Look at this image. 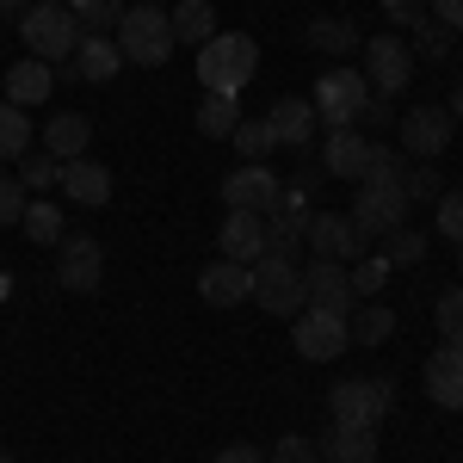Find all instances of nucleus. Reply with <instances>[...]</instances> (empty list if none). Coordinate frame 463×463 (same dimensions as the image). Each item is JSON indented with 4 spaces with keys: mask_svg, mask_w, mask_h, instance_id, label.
<instances>
[{
    "mask_svg": "<svg viewBox=\"0 0 463 463\" xmlns=\"http://www.w3.org/2000/svg\"><path fill=\"white\" fill-rule=\"evenodd\" d=\"M111 43H118V56H124V62H137V69H161V62L179 50V43H174V19H167L155 0L124 6V19H118Z\"/></svg>",
    "mask_w": 463,
    "mask_h": 463,
    "instance_id": "nucleus-1",
    "label": "nucleus"
},
{
    "mask_svg": "<svg viewBox=\"0 0 463 463\" xmlns=\"http://www.w3.org/2000/svg\"><path fill=\"white\" fill-rule=\"evenodd\" d=\"M19 37H25V50H32L37 62H74V50H80V19L69 13V0H32V13L19 19Z\"/></svg>",
    "mask_w": 463,
    "mask_h": 463,
    "instance_id": "nucleus-2",
    "label": "nucleus"
},
{
    "mask_svg": "<svg viewBox=\"0 0 463 463\" xmlns=\"http://www.w3.org/2000/svg\"><path fill=\"white\" fill-rule=\"evenodd\" d=\"M260 69V43L248 32H216L204 50H198V80L211 93H241Z\"/></svg>",
    "mask_w": 463,
    "mask_h": 463,
    "instance_id": "nucleus-3",
    "label": "nucleus"
},
{
    "mask_svg": "<svg viewBox=\"0 0 463 463\" xmlns=\"http://www.w3.org/2000/svg\"><path fill=\"white\" fill-rule=\"evenodd\" d=\"M395 408V383L390 377H346V383H334L327 390V414H334V427H383V414Z\"/></svg>",
    "mask_w": 463,
    "mask_h": 463,
    "instance_id": "nucleus-4",
    "label": "nucleus"
},
{
    "mask_svg": "<svg viewBox=\"0 0 463 463\" xmlns=\"http://www.w3.org/2000/svg\"><path fill=\"white\" fill-rule=\"evenodd\" d=\"M371 99V87H364V74L358 69H327L316 80V93H309V106L327 130H358V111Z\"/></svg>",
    "mask_w": 463,
    "mask_h": 463,
    "instance_id": "nucleus-5",
    "label": "nucleus"
},
{
    "mask_svg": "<svg viewBox=\"0 0 463 463\" xmlns=\"http://www.w3.org/2000/svg\"><path fill=\"white\" fill-rule=\"evenodd\" d=\"M364 87L377 93V99H395L408 80H414V50H408V37L402 32H383V37H364Z\"/></svg>",
    "mask_w": 463,
    "mask_h": 463,
    "instance_id": "nucleus-6",
    "label": "nucleus"
},
{
    "mask_svg": "<svg viewBox=\"0 0 463 463\" xmlns=\"http://www.w3.org/2000/svg\"><path fill=\"white\" fill-rule=\"evenodd\" d=\"M451 137H458L451 106H414V111H402V124H395V148L414 155V161H439L451 148Z\"/></svg>",
    "mask_w": 463,
    "mask_h": 463,
    "instance_id": "nucleus-7",
    "label": "nucleus"
},
{
    "mask_svg": "<svg viewBox=\"0 0 463 463\" xmlns=\"http://www.w3.org/2000/svg\"><path fill=\"white\" fill-rule=\"evenodd\" d=\"M253 303H260L266 316H303V309H309V290H303V272H297V260H279V253H266V260L253 266Z\"/></svg>",
    "mask_w": 463,
    "mask_h": 463,
    "instance_id": "nucleus-8",
    "label": "nucleus"
},
{
    "mask_svg": "<svg viewBox=\"0 0 463 463\" xmlns=\"http://www.w3.org/2000/svg\"><path fill=\"white\" fill-rule=\"evenodd\" d=\"M56 285L74 290V297H93L106 285V248L99 235H62L56 241Z\"/></svg>",
    "mask_w": 463,
    "mask_h": 463,
    "instance_id": "nucleus-9",
    "label": "nucleus"
},
{
    "mask_svg": "<svg viewBox=\"0 0 463 463\" xmlns=\"http://www.w3.org/2000/svg\"><path fill=\"white\" fill-rule=\"evenodd\" d=\"M408 211H414V204H408V192H402V185H358L353 192V229L358 235H364V241H371V235H395V229H402V222H408Z\"/></svg>",
    "mask_w": 463,
    "mask_h": 463,
    "instance_id": "nucleus-10",
    "label": "nucleus"
},
{
    "mask_svg": "<svg viewBox=\"0 0 463 463\" xmlns=\"http://www.w3.org/2000/svg\"><path fill=\"white\" fill-rule=\"evenodd\" d=\"M279 192H285V179L272 174L266 161H241L235 174L222 179V198H229V211H253V216H266V211H279Z\"/></svg>",
    "mask_w": 463,
    "mask_h": 463,
    "instance_id": "nucleus-11",
    "label": "nucleus"
},
{
    "mask_svg": "<svg viewBox=\"0 0 463 463\" xmlns=\"http://www.w3.org/2000/svg\"><path fill=\"white\" fill-rule=\"evenodd\" d=\"M290 340H297V358H309V364H327V358L346 353L353 327H346V316H327V309H303Z\"/></svg>",
    "mask_w": 463,
    "mask_h": 463,
    "instance_id": "nucleus-12",
    "label": "nucleus"
},
{
    "mask_svg": "<svg viewBox=\"0 0 463 463\" xmlns=\"http://www.w3.org/2000/svg\"><path fill=\"white\" fill-rule=\"evenodd\" d=\"M303 248H316V260H340V266H353V260H364V235L353 229V216L316 211V216H309V229H303Z\"/></svg>",
    "mask_w": 463,
    "mask_h": 463,
    "instance_id": "nucleus-13",
    "label": "nucleus"
},
{
    "mask_svg": "<svg viewBox=\"0 0 463 463\" xmlns=\"http://www.w3.org/2000/svg\"><path fill=\"white\" fill-rule=\"evenodd\" d=\"M303 290H309V309L353 316V279H346L340 260H309V266H303Z\"/></svg>",
    "mask_w": 463,
    "mask_h": 463,
    "instance_id": "nucleus-14",
    "label": "nucleus"
},
{
    "mask_svg": "<svg viewBox=\"0 0 463 463\" xmlns=\"http://www.w3.org/2000/svg\"><path fill=\"white\" fill-rule=\"evenodd\" d=\"M316 124H321L316 106H309V99H297V93L272 99V111H266V130H272V143H279V148H297V155L316 143Z\"/></svg>",
    "mask_w": 463,
    "mask_h": 463,
    "instance_id": "nucleus-15",
    "label": "nucleus"
},
{
    "mask_svg": "<svg viewBox=\"0 0 463 463\" xmlns=\"http://www.w3.org/2000/svg\"><path fill=\"white\" fill-rule=\"evenodd\" d=\"M50 87H56V69L50 62H37V56H25V62H13V69L0 74V99L19 111H32L50 99Z\"/></svg>",
    "mask_w": 463,
    "mask_h": 463,
    "instance_id": "nucleus-16",
    "label": "nucleus"
},
{
    "mask_svg": "<svg viewBox=\"0 0 463 463\" xmlns=\"http://www.w3.org/2000/svg\"><path fill=\"white\" fill-rule=\"evenodd\" d=\"M216 248H222V260H235V266H260V260H266V216L229 211L222 235H216Z\"/></svg>",
    "mask_w": 463,
    "mask_h": 463,
    "instance_id": "nucleus-17",
    "label": "nucleus"
},
{
    "mask_svg": "<svg viewBox=\"0 0 463 463\" xmlns=\"http://www.w3.org/2000/svg\"><path fill=\"white\" fill-rule=\"evenodd\" d=\"M198 297L211 303V309H235V303H248L253 297V266H235V260H216L198 272Z\"/></svg>",
    "mask_w": 463,
    "mask_h": 463,
    "instance_id": "nucleus-18",
    "label": "nucleus"
},
{
    "mask_svg": "<svg viewBox=\"0 0 463 463\" xmlns=\"http://www.w3.org/2000/svg\"><path fill=\"white\" fill-rule=\"evenodd\" d=\"M427 395L439 408H463V346L439 340V353L427 358Z\"/></svg>",
    "mask_w": 463,
    "mask_h": 463,
    "instance_id": "nucleus-19",
    "label": "nucleus"
},
{
    "mask_svg": "<svg viewBox=\"0 0 463 463\" xmlns=\"http://www.w3.org/2000/svg\"><path fill=\"white\" fill-rule=\"evenodd\" d=\"M364 148H371V137H358V130H327V137H321V174H327V179H346V185H358Z\"/></svg>",
    "mask_w": 463,
    "mask_h": 463,
    "instance_id": "nucleus-20",
    "label": "nucleus"
},
{
    "mask_svg": "<svg viewBox=\"0 0 463 463\" xmlns=\"http://www.w3.org/2000/svg\"><path fill=\"white\" fill-rule=\"evenodd\" d=\"M316 451L321 463H377V427H327Z\"/></svg>",
    "mask_w": 463,
    "mask_h": 463,
    "instance_id": "nucleus-21",
    "label": "nucleus"
},
{
    "mask_svg": "<svg viewBox=\"0 0 463 463\" xmlns=\"http://www.w3.org/2000/svg\"><path fill=\"white\" fill-rule=\"evenodd\" d=\"M87 143H93V124H87L80 111H56V118L43 124V155H50V161H80Z\"/></svg>",
    "mask_w": 463,
    "mask_h": 463,
    "instance_id": "nucleus-22",
    "label": "nucleus"
},
{
    "mask_svg": "<svg viewBox=\"0 0 463 463\" xmlns=\"http://www.w3.org/2000/svg\"><path fill=\"white\" fill-rule=\"evenodd\" d=\"M56 185L69 192L74 204H93V211H99V204L111 198V174H106V161H87V155H80V161H62V179H56Z\"/></svg>",
    "mask_w": 463,
    "mask_h": 463,
    "instance_id": "nucleus-23",
    "label": "nucleus"
},
{
    "mask_svg": "<svg viewBox=\"0 0 463 463\" xmlns=\"http://www.w3.org/2000/svg\"><path fill=\"white\" fill-rule=\"evenodd\" d=\"M118 69H124V56H118L111 37H80V50H74V62H69V74L87 80V87H106Z\"/></svg>",
    "mask_w": 463,
    "mask_h": 463,
    "instance_id": "nucleus-24",
    "label": "nucleus"
},
{
    "mask_svg": "<svg viewBox=\"0 0 463 463\" xmlns=\"http://www.w3.org/2000/svg\"><path fill=\"white\" fill-rule=\"evenodd\" d=\"M309 50H321V56H353V50H364V32H358L353 19H340V13H321V19H309Z\"/></svg>",
    "mask_w": 463,
    "mask_h": 463,
    "instance_id": "nucleus-25",
    "label": "nucleus"
},
{
    "mask_svg": "<svg viewBox=\"0 0 463 463\" xmlns=\"http://www.w3.org/2000/svg\"><path fill=\"white\" fill-rule=\"evenodd\" d=\"M167 19H174V43H198V50H204L216 37V6L211 0H179Z\"/></svg>",
    "mask_w": 463,
    "mask_h": 463,
    "instance_id": "nucleus-26",
    "label": "nucleus"
},
{
    "mask_svg": "<svg viewBox=\"0 0 463 463\" xmlns=\"http://www.w3.org/2000/svg\"><path fill=\"white\" fill-rule=\"evenodd\" d=\"M235 124H241V106H235V93H204V99H198V130H204V137L229 143V137H235Z\"/></svg>",
    "mask_w": 463,
    "mask_h": 463,
    "instance_id": "nucleus-27",
    "label": "nucleus"
},
{
    "mask_svg": "<svg viewBox=\"0 0 463 463\" xmlns=\"http://www.w3.org/2000/svg\"><path fill=\"white\" fill-rule=\"evenodd\" d=\"M19 155H32V118L0 99V167H6V161H19Z\"/></svg>",
    "mask_w": 463,
    "mask_h": 463,
    "instance_id": "nucleus-28",
    "label": "nucleus"
},
{
    "mask_svg": "<svg viewBox=\"0 0 463 463\" xmlns=\"http://www.w3.org/2000/svg\"><path fill=\"white\" fill-rule=\"evenodd\" d=\"M69 13L80 19V32H87V37H111V32H118V19H124V0H69Z\"/></svg>",
    "mask_w": 463,
    "mask_h": 463,
    "instance_id": "nucleus-29",
    "label": "nucleus"
},
{
    "mask_svg": "<svg viewBox=\"0 0 463 463\" xmlns=\"http://www.w3.org/2000/svg\"><path fill=\"white\" fill-rule=\"evenodd\" d=\"M19 229L32 235L37 248H50V241H62V235H69V229H62V211H56L50 198H32V204H25V216H19Z\"/></svg>",
    "mask_w": 463,
    "mask_h": 463,
    "instance_id": "nucleus-30",
    "label": "nucleus"
},
{
    "mask_svg": "<svg viewBox=\"0 0 463 463\" xmlns=\"http://www.w3.org/2000/svg\"><path fill=\"white\" fill-rule=\"evenodd\" d=\"M358 185H402V148L371 143L364 148V167H358Z\"/></svg>",
    "mask_w": 463,
    "mask_h": 463,
    "instance_id": "nucleus-31",
    "label": "nucleus"
},
{
    "mask_svg": "<svg viewBox=\"0 0 463 463\" xmlns=\"http://www.w3.org/2000/svg\"><path fill=\"white\" fill-rule=\"evenodd\" d=\"M451 43H458V37L445 32L439 19H420V25L408 32V50H414V62H445V56H451Z\"/></svg>",
    "mask_w": 463,
    "mask_h": 463,
    "instance_id": "nucleus-32",
    "label": "nucleus"
},
{
    "mask_svg": "<svg viewBox=\"0 0 463 463\" xmlns=\"http://www.w3.org/2000/svg\"><path fill=\"white\" fill-rule=\"evenodd\" d=\"M427 248H432V235L427 229H408V222H402L395 235H383V260H390V266H420Z\"/></svg>",
    "mask_w": 463,
    "mask_h": 463,
    "instance_id": "nucleus-33",
    "label": "nucleus"
},
{
    "mask_svg": "<svg viewBox=\"0 0 463 463\" xmlns=\"http://www.w3.org/2000/svg\"><path fill=\"white\" fill-rule=\"evenodd\" d=\"M346 327H353V340H358V346H383V340L395 334V316L383 309V303H371V309L346 316Z\"/></svg>",
    "mask_w": 463,
    "mask_h": 463,
    "instance_id": "nucleus-34",
    "label": "nucleus"
},
{
    "mask_svg": "<svg viewBox=\"0 0 463 463\" xmlns=\"http://www.w3.org/2000/svg\"><path fill=\"white\" fill-rule=\"evenodd\" d=\"M402 192H408V204H439L445 179L432 174V161H420V167H402Z\"/></svg>",
    "mask_w": 463,
    "mask_h": 463,
    "instance_id": "nucleus-35",
    "label": "nucleus"
},
{
    "mask_svg": "<svg viewBox=\"0 0 463 463\" xmlns=\"http://www.w3.org/2000/svg\"><path fill=\"white\" fill-rule=\"evenodd\" d=\"M229 143H235V155H241V161H266V155L279 148V143H272V130H266V118H260V124H253V118H241Z\"/></svg>",
    "mask_w": 463,
    "mask_h": 463,
    "instance_id": "nucleus-36",
    "label": "nucleus"
},
{
    "mask_svg": "<svg viewBox=\"0 0 463 463\" xmlns=\"http://www.w3.org/2000/svg\"><path fill=\"white\" fill-rule=\"evenodd\" d=\"M56 179H62V161H50L43 148H32V155H19V185H25V192H50Z\"/></svg>",
    "mask_w": 463,
    "mask_h": 463,
    "instance_id": "nucleus-37",
    "label": "nucleus"
},
{
    "mask_svg": "<svg viewBox=\"0 0 463 463\" xmlns=\"http://www.w3.org/2000/svg\"><path fill=\"white\" fill-rule=\"evenodd\" d=\"M390 260H383V253H371V260H353V272H346V279H353V297H377V290L390 285Z\"/></svg>",
    "mask_w": 463,
    "mask_h": 463,
    "instance_id": "nucleus-38",
    "label": "nucleus"
},
{
    "mask_svg": "<svg viewBox=\"0 0 463 463\" xmlns=\"http://www.w3.org/2000/svg\"><path fill=\"white\" fill-rule=\"evenodd\" d=\"M432 321H439V340L463 346V285H458V290H445V297L432 303Z\"/></svg>",
    "mask_w": 463,
    "mask_h": 463,
    "instance_id": "nucleus-39",
    "label": "nucleus"
},
{
    "mask_svg": "<svg viewBox=\"0 0 463 463\" xmlns=\"http://www.w3.org/2000/svg\"><path fill=\"white\" fill-rule=\"evenodd\" d=\"M432 235H445V241L463 248V192H445V198L432 204Z\"/></svg>",
    "mask_w": 463,
    "mask_h": 463,
    "instance_id": "nucleus-40",
    "label": "nucleus"
},
{
    "mask_svg": "<svg viewBox=\"0 0 463 463\" xmlns=\"http://www.w3.org/2000/svg\"><path fill=\"white\" fill-rule=\"evenodd\" d=\"M25 204H32V192L19 185V174H6V167H0V229H6V222H19Z\"/></svg>",
    "mask_w": 463,
    "mask_h": 463,
    "instance_id": "nucleus-41",
    "label": "nucleus"
},
{
    "mask_svg": "<svg viewBox=\"0 0 463 463\" xmlns=\"http://www.w3.org/2000/svg\"><path fill=\"white\" fill-rule=\"evenodd\" d=\"M266 463H321V451H316V439H303V432H285L279 445H272V458Z\"/></svg>",
    "mask_w": 463,
    "mask_h": 463,
    "instance_id": "nucleus-42",
    "label": "nucleus"
},
{
    "mask_svg": "<svg viewBox=\"0 0 463 463\" xmlns=\"http://www.w3.org/2000/svg\"><path fill=\"white\" fill-rule=\"evenodd\" d=\"M383 19H390V32H414L427 19V0H383Z\"/></svg>",
    "mask_w": 463,
    "mask_h": 463,
    "instance_id": "nucleus-43",
    "label": "nucleus"
},
{
    "mask_svg": "<svg viewBox=\"0 0 463 463\" xmlns=\"http://www.w3.org/2000/svg\"><path fill=\"white\" fill-rule=\"evenodd\" d=\"M427 19H439L445 32H463V0H427Z\"/></svg>",
    "mask_w": 463,
    "mask_h": 463,
    "instance_id": "nucleus-44",
    "label": "nucleus"
},
{
    "mask_svg": "<svg viewBox=\"0 0 463 463\" xmlns=\"http://www.w3.org/2000/svg\"><path fill=\"white\" fill-rule=\"evenodd\" d=\"M211 463H266V451H260V445H248V439H241V445H222V451H216Z\"/></svg>",
    "mask_w": 463,
    "mask_h": 463,
    "instance_id": "nucleus-45",
    "label": "nucleus"
},
{
    "mask_svg": "<svg viewBox=\"0 0 463 463\" xmlns=\"http://www.w3.org/2000/svg\"><path fill=\"white\" fill-rule=\"evenodd\" d=\"M358 124L383 130V124H390V99H377V93H371V99H364V111H358Z\"/></svg>",
    "mask_w": 463,
    "mask_h": 463,
    "instance_id": "nucleus-46",
    "label": "nucleus"
},
{
    "mask_svg": "<svg viewBox=\"0 0 463 463\" xmlns=\"http://www.w3.org/2000/svg\"><path fill=\"white\" fill-rule=\"evenodd\" d=\"M32 13V0H0V19H25Z\"/></svg>",
    "mask_w": 463,
    "mask_h": 463,
    "instance_id": "nucleus-47",
    "label": "nucleus"
},
{
    "mask_svg": "<svg viewBox=\"0 0 463 463\" xmlns=\"http://www.w3.org/2000/svg\"><path fill=\"white\" fill-rule=\"evenodd\" d=\"M451 118H458V124H463V80H458V87H451Z\"/></svg>",
    "mask_w": 463,
    "mask_h": 463,
    "instance_id": "nucleus-48",
    "label": "nucleus"
},
{
    "mask_svg": "<svg viewBox=\"0 0 463 463\" xmlns=\"http://www.w3.org/2000/svg\"><path fill=\"white\" fill-rule=\"evenodd\" d=\"M0 463H13V458H6V451H0Z\"/></svg>",
    "mask_w": 463,
    "mask_h": 463,
    "instance_id": "nucleus-49",
    "label": "nucleus"
},
{
    "mask_svg": "<svg viewBox=\"0 0 463 463\" xmlns=\"http://www.w3.org/2000/svg\"><path fill=\"white\" fill-rule=\"evenodd\" d=\"M458 266H463V248H458Z\"/></svg>",
    "mask_w": 463,
    "mask_h": 463,
    "instance_id": "nucleus-50",
    "label": "nucleus"
}]
</instances>
